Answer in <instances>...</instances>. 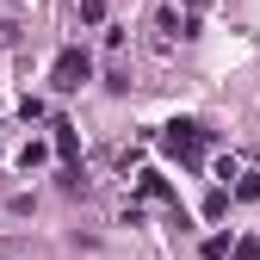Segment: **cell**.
Here are the masks:
<instances>
[{"mask_svg": "<svg viewBox=\"0 0 260 260\" xmlns=\"http://www.w3.org/2000/svg\"><path fill=\"white\" fill-rule=\"evenodd\" d=\"M161 143H168V155H180V161H199V155H205L199 124H168V130H161Z\"/></svg>", "mask_w": 260, "mask_h": 260, "instance_id": "obj_1", "label": "cell"}, {"mask_svg": "<svg viewBox=\"0 0 260 260\" xmlns=\"http://www.w3.org/2000/svg\"><path fill=\"white\" fill-rule=\"evenodd\" d=\"M87 75H93L87 50H62V56H56V93H75V87H81Z\"/></svg>", "mask_w": 260, "mask_h": 260, "instance_id": "obj_2", "label": "cell"}]
</instances>
